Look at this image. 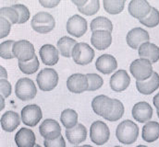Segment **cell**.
<instances>
[{
	"label": "cell",
	"instance_id": "cell-51",
	"mask_svg": "<svg viewBox=\"0 0 159 147\" xmlns=\"http://www.w3.org/2000/svg\"><path fill=\"white\" fill-rule=\"evenodd\" d=\"M76 147H84V146H76Z\"/></svg>",
	"mask_w": 159,
	"mask_h": 147
},
{
	"label": "cell",
	"instance_id": "cell-31",
	"mask_svg": "<svg viewBox=\"0 0 159 147\" xmlns=\"http://www.w3.org/2000/svg\"><path fill=\"white\" fill-rule=\"evenodd\" d=\"M124 105L119 99H113V107L110 112L105 117L109 121H117L124 114Z\"/></svg>",
	"mask_w": 159,
	"mask_h": 147
},
{
	"label": "cell",
	"instance_id": "cell-2",
	"mask_svg": "<svg viewBox=\"0 0 159 147\" xmlns=\"http://www.w3.org/2000/svg\"><path fill=\"white\" fill-rule=\"evenodd\" d=\"M31 26L34 32L41 34H45L54 30L56 21L50 13L40 11L33 17Z\"/></svg>",
	"mask_w": 159,
	"mask_h": 147
},
{
	"label": "cell",
	"instance_id": "cell-46",
	"mask_svg": "<svg viewBox=\"0 0 159 147\" xmlns=\"http://www.w3.org/2000/svg\"><path fill=\"white\" fill-rule=\"evenodd\" d=\"M0 103H1V105H0V110H4V109H5V98H4L3 96L0 97Z\"/></svg>",
	"mask_w": 159,
	"mask_h": 147
},
{
	"label": "cell",
	"instance_id": "cell-10",
	"mask_svg": "<svg viewBox=\"0 0 159 147\" xmlns=\"http://www.w3.org/2000/svg\"><path fill=\"white\" fill-rule=\"evenodd\" d=\"M40 134L44 140H55L61 136V127L53 119L44 120L39 127Z\"/></svg>",
	"mask_w": 159,
	"mask_h": 147
},
{
	"label": "cell",
	"instance_id": "cell-30",
	"mask_svg": "<svg viewBox=\"0 0 159 147\" xmlns=\"http://www.w3.org/2000/svg\"><path fill=\"white\" fill-rule=\"evenodd\" d=\"M103 5L105 10L107 13L116 15L123 11L125 6V0H104Z\"/></svg>",
	"mask_w": 159,
	"mask_h": 147
},
{
	"label": "cell",
	"instance_id": "cell-39",
	"mask_svg": "<svg viewBox=\"0 0 159 147\" xmlns=\"http://www.w3.org/2000/svg\"><path fill=\"white\" fill-rule=\"evenodd\" d=\"M11 23L5 18L1 17L0 19V38H6L9 33L11 30Z\"/></svg>",
	"mask_w": 159,
	"mask_h": 147
},
{
	"label": "cell",
	"instance_id": "cell-40",
	"mask_svg": "<svg viewBox=\"0 0 159 147\" xmlns=\"http://www.w3.org/2000/svg\"><path fill=\"white\" fill-rule=\"evenodd\" d=\"M44 147H66V143L63 136H59L55 140H44L43 141Z\"/></svg>",
	"mask_w": 159,
	"mask_h": 147
},
{
	"label": "cell",
	"instance_id": "cell-50",
	"mask_svg": "<svg viewBox=\"0 0 159 147\" xmlns=\"http://www.w3.org/2000/svg\"><path fill=\"white\" fill-rule=\"evenodd\" d=\"M157 116H158L159 118V110H157Z\"/></svg>",
	"mask_w": 159,
	"mask_h": 147
},
{
	"label": "cell",
	"instance_id": "cell-4",
	"mask_svg": "<svg viewBox=\"0 0 159 147\" xmlns=\"http://www.w3.org/2000/svg\"><path fill=\"white\" fill-rule=\"evenodd\" d=\"M15 94L20 100L28 101L35 98L37 89L32 79L23 77L17 81L15 85Z\"/></svg>",
	"mask_w": 159,
	"mask_h": 147
},
{
	"label": "cell",
	"instance_id": "cell-22",
	"mask_svg": "<svg viewBox=\"0 0 159 147\" xmlns=\"http://www.w3.org/2000/svg\"><path fill=\"white\" fill-rule=\"evenodd\" d=\"M35 134L28 128H21L15 135V143L18 147H34Z\"/></svg>",
	"mask_w": 159,
	"mask_h": 147
},
{
	"label": "cell",
	"instance_id": "cell-15",
	"mask_svg": "<svg viewBox=\"0 0 159 147\" xmlns=\"http://www.w3.org/2000/svg\"><path fill=\"white\" fill-rule=\"evenodd\" d=\"M113 107V99L108 98L106 95H100L95 97L92 101V108L95 114L105 117L110 112Z\"/></svg>",
	"mask_w": 159,
	"mask_h": 147
},
{
	"label": "cell",
	"instance_id": "cell-52",
	"mask_svg": "<svg viewBox=\"0 0 159 147\" xmlns=\"http://www.w3.org/2000/svg\"><path fill=\"white\" fill-rule=\"evenodd\" d=\"M114 147H121V146H114Z\"/></svg>",
	"mask_w": 159,
	"mask_h": 147
},
{
	"label": "cell",
	"instance_id": "cell-26",
	"mask_svg": "<svg viewBox=\"0 0 159 147\" xmlns=\"http://www.w3.org/2000/svg\"><path fill=\"white\" fill-rule=\"evenodd\" d=\"M77 43L78 42H76V40L70 37H61L57 40V47L59 54L67 58L72 57V51Z\"/></svg>",
	"mask_w": 159,
	"mask_h": 147
},
{
	"label": "cell",
	"instance_id": "cell-29",
	"mask_svg": "<svg viewBox=\"0 0 159 147\" xmlns=\"http://www.w3.org/2000/svg\"><path fill=\"white\" fill-rule=\"evenodd\" d=\"M60 120L66 129H72L78 124V113L71 109H66L61 112Z\"/></svg>",
	"mask_w": 159,
	"mask_h": 147
},
{
	"label": "cell",
	"instance_id": "cell-17",
	"mask_svg": "<svg viewBox=\"0 0 159 147\" xmlns=\"http://www.w3.org/2000/svg\"><path fill=\"white\" fill-rule=\"evenodd\" d=\"M110 87L116 92L126 90L130 84V77L126 70H119L112 74L110 78Z\"/></svg>",
	"mask_w": 159,
	"mask_h": 147
},
{
	"label": "cell",
	"instance_id": "cell-9",
	"mask_svg": "<svg viewBox=\"0 0 159 147\" xmlns=\"http://www.w3.org/2000/svg\"><path fill=\"white\" fill-rule=\"evenodd\" d=\"M66 29L71 36L80 38L87 32V20L80 15H73L68 19Z\"/></svg>",
	"mask_w": 159,
	"mask_h": 147
},
{
	"label": "cell",
	"instance_id": "cell-32",
	"mask_svg": "<svg viewBox=\"0 0 159 147\" xmlns=\"http://www.w3.org/2000/svg\"><path fill=\"white\" fill-rule=\"evenodd\" d=\"M40 66L39 59L35 56L29 62H19V68L22 73L26 74H33L38 71Z\"/></svg>",
	"mask_w": 159,
	"mask_h": 147
},
{
	"label": "cell",
	"instance_id": "cell-25",
	"mask_svg": "<svg viewBox=\"0 0 159 147\" xmlns=\"http://www.w3.org/2000/svg\"><path fill=\"white\" fill-rule=\"evenodd\" d=\"M66 137L71 145H80L86 140V127L81 123H78L72 129H66Z\"/></svg>",
	"mask_w": 159,
	"mask_h": 147
},
{
	"label": "cell",
	"instance_id": "cell-7",
	"mask_svg": "<svg viewBox=\"0 0 159 147\" xmlns=\"http://www.w3.org/2000/svg\"><path fill=\"white\" fill-rule=\"evenodd\" d=\"M94 57L93 49L86 42H78L72 51V59L80 65H86L92 63Z\"/></svg>",
	"mask_w": 159,
	"mask_h": 147
},
{
	"label": "cell",
	"instance_id": "cell-45",
	"mask_svg": "<svg viewBox=\"0 0 159 147\" xmlns=\"http://www.w3.org/2000/svg\"><path fill=\"white\" fill-rule=\"evenodd\" d=\"M153 103H154L155 107L157 108V110H159V93H157V94L154 97V99H153Z\"/></svg>",
	"mask_w": 159,
	"mask_h": 147
},
{
	"label": "cell",
	"instance_id": "cell-18",
	"mask_svg": "<svg viewBox=\"0 0 159 147\" xmlns=\"http://www.w3.org/2000/svg\"><path fill=\"white\" fill-rule=\"evenodd\" d=\"M132 116L133 118L141 123L150 121L153 116V109L149 103L143 101L136 103L132 108Z\"/></svg>",
	"mask_w": 159,
	"mask_h": 147
},
{
	"label": "cell",
	"instance_id": "cell-19",
	"mask_svg": "<svg viewBox=\"0 0 159 147\" xmlns=\"http://www.w3.org/2000/svg\"><path fill=\"white\" fill-rule=\"evenodd\" d=\"M95 67L100 73L109 74L117 69L118 62L113 55L103 54L97 58L95 62Z\"/></svg>",
	"mask_w": 159,
	"mask_h": 147
},
{
	"label": "cell",
	"instance_id": "cell-8",
	"mask_svg": "<svg viewBox=\"0 0 159 147\" xmlns=\"http://www.w3.org/2000/svg\"><path fill=\"white\" fill-rule=\"evenodd\" d=\"M110 136V131L108 126L101 121L96 120L94 121L90 127V138L92 142L97 145H105Z\"/></svg>",
	"mask_w": 159,
	"mask_h": 147
},
{
	"label": "cell",
	"instance_id": "cell-3",
	"mask_svg": "<svg viewBox=\"0 0 159 147\" xmlns=\"http://www.w3.org/2000/svg\"><path fill=\"white\" fill-rule=\"evenodd\" d=\"M129 72L137 81L147 80L154 73L152 63L144 58L134 60L129 65Z\"/></svg>",
	"mask_w": 159,
	"mask_h": 147
},
{
	"label": "cell",
	"instance_id": "cell-20",
	"mask_svg": "<svg viewBox=\"0 0 159 147\" xmlns=\"http://www.w3.org/2000/svg\"><path fill=\"white\" fill-rule=\"evenodd\" d=\"M92 45L97 50L103 51L107 49L112 43L111 32L107 31H95L93 32L91 37Z\"/></svg>",
	"mask_w": 159,
	"mask_h": 147
},
{
	"label": "cell",
	"instance_id": "cell-27",
	"mask_svg": "<svg viewBox=\"0 0 159 147\" xmlns=\"http://www.w3.org/2000/svg\"><path fill=\"white\" fill-rule=\"evenodd\" d=\"M142 138L147 143H153L159 138V123L157 121H148L143 127Z\"/></svg>",
	"mask_w": 159,
	"mask_h": 147
},
{
	"label": "cell",
	"instance_id": "cell-38",
	"mask_svg": "<svg viewBox=\"0 0 159 147\" xmlns=\"http://www.w3.org/2000/svg\"><path fill=\"white\" fill-rule=\"evenodd\" d=\"M13 8H15L18 13H19V16H20V20H19V23L18 24H23L25 22H27L30 19V10L29 8L25 6V5H22V4H15V5H12L11 6Z\"/></svg>",
	"mask_w": 159,
	"mask_h": 147
},
{
	"label": "cell",
	"instance_id": "cell-23",
	"mask_svg": "<svg viewBox=\"0 0 159 147\" xmlns=\"http://www.w3.org/2000/svg\"><path fill=\"white\" fill-rule=\"evenodd\" d=\"M136 87L138 91L143 95H150L159 87V74L154 72L152 76L144 81H136Z\"/></svg>",
	"mask_w": 159,
	"mask_h": 147
},
{
	"label": "cell",
	"instance_id": "cell-24",
	"mask_svg": "<svg viewBox=\"0 0 159 147\" xmlns=\"http://www.w3.org/2000/svg\"><path fill=\"white\" fill-rule=\"evenodd\" d=\"M138 53L141 58L149 60L152 64L157 63L159 60V47L150 41L143 43L138 49Z\"/></svg>",
	"mask_w": 159,
	"mask_h": 147
},
{
	"label": "cell",
	"instance_id": "cell-6",
	"mask_svg": "<svg viewBox=\"0 0 159 147\" xmlns=\"http://www.w3.org/2000/svg\"><path fill=\"white\" fill-rule=\"evenodd\" d=\"M36 82L43 91L53 90L58 83L57 72L53 68H44L41 70L36 76Z\"/></svg>",
	"mask_w": 159,
	"mask_h": 147
},
{
	"label": "cell",
	"instance_id": "cell-34",
	"mask_svg": "<svg viewBox=\"0 0 159 147\" xmlns=\"http://www.w3.org/2000/svg\"><path fill=\"white\" fill-rule=\"evenodd\" d=\"M79 11L86 16H93L96 14L100 9L99 0H88V2L83 6L78 7Z\"/></svg>",
	"mask_w": 159,
	"mask_h": 147
},
{
	"label": "cell",
	"instance_id": "cell-41",
	"mask_svg": "<svg viewBox=\"0 0 159 147\" xmlns=\"http://www.w3.org/2000/svg\"><path fill=\"white\" fill-rule=\"evenodd\" d=\"M0 86H1V96H3L5 99L8 98L11 94V88H12L11 84L6 79H1Z\"/></svg>",
	"mask_w": 159,
	"mask_h": 147
},
{
	"label": "cell",
	"instance_id": "cell-36",
	"mask_svg": "<svg viewBox=\"0 0 159 147\" xmlns=\"http://www.w3.org/2000/svg\"><path fill=\"white\" fill-rule=\"evenodd\" d=\"M0 12H1V17L7 19L11 24L19 23V20H20L19 13L12 6H3Z\"/></svg>",
	"mask_w": 159,
	"mask_h": 147
},
{
	"label": "cell",
	"instance_id": "cell-12",
	"mask_svg": "<svg viewBox=\"0 0 159 147\" xmlns=\"http://www.w3.org/2000/svg\"><path fill=\"white\" fill-rule=\"evenodd\" d=\"M149 40V33L140 27L131 29L126 36V41L128 45L134 50L139 49L141 45H143L145 42H148Z\"/></svg>",
	"mask_w": 159,
	"mask_h": 147
},
{
	"label": "cell",
	"instance_id": "cell-5",
	"mask_svg": "<svg viewBox=\"0 0 159 147\" xmlns=\"http://www.w3.org/2000/svg\"><path fill=\"white\" fill-rule=\"evenodd\" d=\"M13 54L19 62H29L36 56L34 44L27 40L15 41L13 45Z\"/></svg>",
	"mask_w": 159,
	"mask_h": 147
},
{
	"label": "cell",
	"instance_id": "cell-13",
	"mask_svg": "<svg viewBox=\"0 0 159 147\" xmlns=\"http://www.w3.org/2000/svg\"><path fill=\"white\" fill-rule=\"evenodd\" d=\"M88 79L86 74H73L69 76L67 80L68 89L75 94H80L85 91H88Z\"/></svg>",
	"mask_w": 159,
	"mask_h": 147
},
{
	"label": "cell",
	"instance_id": "cell-42",
	"mask_svg": "<svg viewBox=\"0 0 159 147\" xmlns=\"http://www.w3.org/2000/svg\"><path fill=\"white\" fill-rule=\"evenodd\" d=\"M39 3L43 7L52 8V7L57 6L60 3V1L59 0H39Z\"/></svg>",
	"mask_w": 159,
	"mask_h": 147
},
{
	"label": "cell",
	"instance_id": "cell-44",
	"mask_svg": "<svg viewBox=\"0 0 159 147\" xmlns=\"http://www.w3.org/2000/svg\"><path fill=\"white\" fill-rule=\"evenodd\" d=\"M0 76H1V79L7 80V72L5 69V67H3V66L0 67Z\"/></svg>",
	"mask_w": 159,
	"mask_h": 147
},
{
	"label": "cell",
	"instance_id": "cell-49",
	"mask_svg": "<svg viewBox=\"0 0 159 147\" xmlns=\"http://www.w3.org/2000/svg\"><path fill=\"white\" fill-rule=\"evenodd\" d=\"M34 147H41L39 145H34Z\"/></svg>",
	"mask_w": 159,
	"mask_h": 147
},
{
	"label": "cell",
	"instance_id": "cell-37",
	"mask_svg": "<svg viewBox=\"0 0 159 147\" xmlns=\"http://www.w3.org/2000/svg\"><path fill=\"white\" fill-rule=\"evenodd\" d=\"M87 79H88V91H95L99 88H101V86L104 84V80L103 78L97 74H86Z\"/></svg>",
	"mask_w": 159,
	"mask_h": 147
},
{
	"label": "cell",
	"instance_id": "cell-11",
	"mask_svg": "<svg viewBox=\"0 0 159 147\" xmlns=\"http://www.w3.org/2000/svg\"><path fill=\"white\" fill-rule=\"evenodd\" d=\"M42 118H43V113L38 105L35 104L27 105L21 110L22 122L29 127L36 126L42 120Z\"/></svg>",
	"mask_w": 159,
	"mask_h": 147
},
{
	"label": "cell",
	"instance_id": "cell-33",
	"mask_svg": "<svg viewBox=\"0 0 159 147\" xmlns=\"http://www.w3.org/2000/svg\"><path fill=\"white\" fill-rule=\"evenodd\" d=\"M14 43H15V41L12 40H5V41L1 42V44H0V57L2 59L10 60V59L15 58V56L13 54Z\"/></svg>",
	"mask_w": 159,
	"mask_h": 147
},
{
	"label": "cell",
	"instance_id": "cell-16",
	"mask_svg": "<svg viewBox=\"0 0 159 147\" xmlns=\"http://www.w3.org/2000/svg\"><path fill=\"white\" fill-rule=\"evenodd\" d=\"M39 55L42 62L48 66L57 65L59 59L58 50L52 44H43L40 48Z\"/></svg>",
	"mask_w": 159,
	"mask_h": 147
},
{
	"label": "cell",
	"instance_id": "cell-47",
	"mask_svg": "<svg viewBox=\"0 0 159 147\" xmlns=\"http://www.w3.org/2000/svg\"><path fill=\"white\" fill-rule=\"evenodd\" d=\"M84 147H93V146H91V145H83Z\"/></svg>",
	"mask_w": 159,
	"mask_h": 147
},
{
	"label": "cell",
	"instance_id": "cell-35",
	"mask_svg": "<svg viewBox=\"0 0 159 147\" xmlns=\"http://www.w3.org/2000/svg\"><path fill=\"white\" fill-rule=\"evenodd\" d=\"M139 21L143 25H144L145 27H148V28L157 27L159 24V11L156 7L152 6L151 12L149 13V15Z\"/></svg>",
	"mask_w": 159,
	"mask_h": 147
},
{
	"label": "cell",
	"instance_id": "cell-48",
	"mask_svg": "<svg viewBox=\"0 0 159 147\" xmlns=\"http://www.w3.org/2000/svg\"><path fill=\"white\" fill-rule=\"evenodd\" d=\"M136 147H147L146 145H138V146H136Z\"/></svg>",
	"mask_w": 159,
	"mask_h": 147
},
{
	"label": "cell",
	"instance_id": "cell-21",
	"mask_svg": "<svg viewBox=\"0 0 159 147\" xmlns=\"http://www.w3.org/2000/svg\"><path fill=\"white\" fill-rule=\"evenodd\" d=\"M20 118L21 117H20L19 114L15 111L8 110L5 112L2 115L0 120L2 129L7 132H11L15 131L20 124Z\"/></svg>",
	"mask_w": 159,
	"mask_h": 147
},
{
	"label": "cell",
	"instance_id": "cell-14",
	"mask_svg": "<svg viewBox=\"0 0 159 147\" xmlns=\"http://www.w3.org/2000/svg\"><path fill=\"white\" fill-rule=\"evenodd\" d=\"M128 9L129 15L141 20L149 15L152 6L146 0H131L129 4Z\"/></svg>",
	"mask_w": 159,
	"mask_h": 147
},
{
	"label": "cell",
	"instance_id": "cell-43",
	"mask_svg": "<svg viewBox=\"0 0 159 147\" xmlns=\"http://www.w3.org/2000/svg\"><path fill=\"white\" fill-rule=\"evenodd\" d=\"M87 2H88V0H72V3L75 4L78 7L83 6Z\"/></svg>",
	"mask_w": 159,
	"mask_h": 147
},
{
	"label": "cell",
	"instance_id": "cell-28",
	"mask_svg": "<svg viewBox=\"0 0 159 147\" xmlns=\"http://www.w3.org/2000/svg\"><path fill=\"white\" fill-rule=\"evenodd\" d=\"M90 29L92 32L95 31H107L109 32H113V23L111 20L106 17L99 16L91 21Z\"/></svg>",
	"mask_w": 159,
	"mask_h": 147
},
{
	"label": "cell",
	"instance_id": "cell-1",
	"mask_svg": "<svg viewBox=\"0 0 159 147\" xmlns=\"http://www.w3.org/2000/svg\"><path fill=\"white\" fill-rule=\"evenodd\" d=\"M138 135L139 127L130 120H126L120 122L116 130V136L118 140L124 145H131L135 143Z\"/></svg>",
	"mask_w": 159,
	"mask_h": 147
}]
</instances>
